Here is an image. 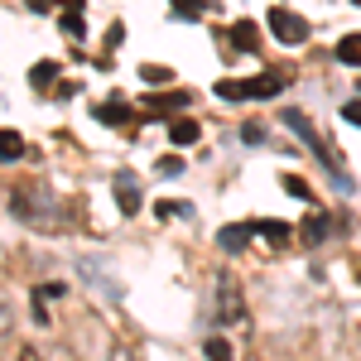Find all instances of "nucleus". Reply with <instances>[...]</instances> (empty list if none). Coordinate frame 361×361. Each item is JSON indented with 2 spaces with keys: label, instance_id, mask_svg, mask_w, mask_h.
Here are the masks:
<instances>
[{
  "label": "nucleus",
  "instance_id": "24",
  "mask_svg": "<svg viewBox=\"0 0 361 361\" xmlns=\"http://www.w3.org/2000/svg\"><path fill=\"white\" fill-rule=\"evenodd\" d=\"M29 10H49V0H25Z\"/></svg>",
  "mask_w": 361,
  "mask_h": 361
},
{
  "label": "nucleus",
  "instance_id": "2",
  "mask_svg": "<svg viewBox=\"0 0 361 361\" xmlns=\"http://www.w3.org/2000/svg\"><path fill=\"white\" fill-rule=\"evenodd\" d=\"M279 87H284V73H255L241 82V102H270L279 97Z\"/></svg>",
  "mask_w": 361,
  "mask_h": 361
},
{
  "label": "nucleus",
  "instance_id": "8",
  "mask_svg": "<svg viewBox=\"0 0 361 361\" xmlns=\"http://www.w3.org/2000/svg\"><path fill=\"white\" fill-rule=\"evenodd\" d=\"M337 63H352V68H361V34L337 39Z\"/></svg>",
  "mask_w": 361,
  "mask_h": 361
},
{
  "label": "nucleus",
  "instance_id": "11",
  "mask_svg": "<svg viewBox=\"0 0 361 361\" xmlns=\"http://www.w3.org/2000/svg\"><path fill=\"white\" fill-rule=\"evenodd\" d=\"M20 154H25V140L15 130H0V159H20Z\"/></svg>",
  "mask_w": 361,
  "mask_h": 361
},
{
  "label": "nucleus",
  "instance_id": "1",
  "mask_svg": "<svg viewBox=\"0 0 361 361\" xmlns=\"http://www.w3.org/2000/svg\"><path fill=\"white\" fill-rule=\"evenodd\" d=\"M265 20H270V29H275L279 44H304V39H308V20H299L294 10H279V5H275Z\"/></svg>",
  "mask_w": 361,
  "mask_h": 361
},
{
  "label": "nucleus",
  "instance_id": "6",
  "mask_svg": "<svg viewBox=\"0 0 361 361\" xmlns=\"http://www.w3.org/2000/svg\"><path fill=\"white\" fill-rule=\"evenodd\" d=\"M178 106H188V92H183V87L159 92V97H149V102H145V111H154V116H169V111H178Z\"/></svg>",
  "mask_w": 361,
  "mask_h": 361
},
{
  "label": "nucleus",
  "instance_id": "23",
  "mask_svg": "<svg viewBox=\"0 0 361 361\" xmlns=\"http://www.w3.org/2000/svg\"><path fill=\"white\" fill-rule=\"evenodd\" d=\"M241 140H246V145H255V140H265V130H260V126H246V130H241Z\"/></svg>",
  "mask_w": 361,
  "mask_h": 361
},
{
  "label": "nucleus",
  "instance_id": "21",
  "mask_svg": "<svg viewBox=\"0 0 361 361\" xmlns=\"http://www.w3.org/2000/svg\"><path fill=\"white\" fill-rule=\"evenodd\" d=\"M342 121H347V126H361V97H357V102H347V106H342Z\"/></svg>",
  "mask_w": 361,
  "mask_h": 361
},
{
  "label": "nucleus",
  "instance_id": "5",
  "mask_svg": "<svg viewBox=\"0 0 361 361\" xmlns=\"http://www.w3.org/2000/svg\"><path fill=\"white\" fill-rule=\"evenodd\" d=\"M250 236H255V222H236V226H222V231H217L222 250H231V255H236V250H246Z\"/></svg>",
  "mask_w": 361,
  "mask_h": 361
},
{
  "label": "nucleus",
  "instance_id": "16",
  "mask_svg": "<svg viewBox=\"0 0 361 361\" xmlns=\"http://www.w3.org/2000/svg\"><path fill=\"white\" fill-rule=\"evenodd\" d=\"M173 73L169 68H159V63H149V68H140V82H169Z\"/></svg>",
  "mask_w": 361,
  "mask_h": 361
},
{
  "label": "nucleus",
  "instance_id": "10",
  "mask_svg": "<svg viewBox=\"0 0 361 361\" xmlns=\"http://www.w3.org/2000/svg\"><path fill=\"white\" fill-rule=\"evenodd\" d=\"M279 183H284V193H289V197H299V202H313V188H308L299 173H284Z\"/></svg>",
  "mask_w": 361,
  "mask_h": 361
},
{
  "label": "nucleus",
  "instance_id": "4",
  "mask_svg": "<svg viewBox=\"0 0 361 361\" xmlns=\"http://www.w3.org/2000/svg\"><path fill=\"white\" fill-rule=\"evenodd\" d=\"M226 39L236 44V54H255V49H260V29H255V20H236Z\"/></svg>",
  "mask_w": 361,
  "mask_h": 361
},
{
  "label": "nucleus",
  "instance_id": "9",
  "mask_svg": "<svg viewBox=\"0 0 361 361\" xmlns=\"http://www.w3.org/2000/svg\"><path fill=\"white\" fill-rule=\"evenodd\" d=\"M197 135H202V130H197L193 121H183V116L169 126V140H173V145H197Z\"/></svg>",
  "mask_w": 361,
  "mask_h": 361
},
{
  "label": "nucleus",
  "instance_id": "18",
  "mask_svg": "<svg viewBox=\"0 0 361 361\" xmlns=\"http://www.w3.org/2000/svg\"><path fill=\"white\" fill-rule=\"evenodd\" d=\"M169 5H173L183 20H197V15H202V0H169Z\"/></svg>",
  "mask_w": 361,
  "mask_h": 361
},
{
  "label": "nucleus",
  "instance_id": "19",
  "mask_svg": "<svg viewBox=\"0 0 361 361\" xmlns=\"http://www.w3.org/2000/svg\"><path fill=\"white\" fill-rule=\"evenodd\" d=\"M159 173H164V178L183 173V159H178V154H164V159H159Z\"/></svg>",
  "mask_w": 361,
  "mask_h": 361
},
{
  "label": "nucleus",
  "instance_id": "13",
  "mask_svg": "<svg viewBox=\"0 0 361 361\" xmlns=\"http://www.w3.org/2000/svg\"><path fill=\"white\" fill-rule=\"evenodd\" d=\"M323 236H328V217H323V212H313V217H308V226H304V241H308V246H318Z\"/></svg>",
  "mask_w": 361,
  "mask_h": 361
},
{
  "label": "nucleus",
  "instance_id": "17",
  "mask_svg": "<svg viewBox=\"0 0 361 361\" xmlns=\"http://www.w3.org/2000/svg\"><path fill=\"white\" fill-rule=\"evenodd\" d=\"M159 217H188V202H178V197H164V202H159Z\"/></svg>",
  "mask_w": 361,
  "mask_h": 361
},
{
  "label": "nucleus",
  "instance_id": "25",
  "mask_svg": "<svg viewBox=\"0 0 361 361\" xmlns=\"http://www.w3.org/2000/svg\"><path fill=\"white\" fill-rule=\"evenodd\" d=\"M68 5H73V10H82V0H68Z\"/></svg>",
  "mask_w": 361,
  "mask_h": 361
},
{
  "label": "nucleus",
  "instance_id": "12",
  "mask_svg": "<svg viewBox=\"0 0 361 361\" xmlns=\"http://www.w3.org/2000/svg\"><path fill=\"white\" fill-rule=\"evenodd\" d=\"M97 121H106V126H126V121H130V106H121V102L97 106Z\"/></svg>",
  "mask_w": 361,
  "mask_h": 361
},
{
  "label": "nucleus",
  "instance_id": "20",
  "mask_svg": "<svg viewBox=\"0 0 361 361\" xmlns=\"http://www.w3.org/2000/svg\"><path fill=\"white\" fill-rule=\"evenodd\" d=\"M217 97H226V102H241V82H231V78H226V82H217Z\"/></svg>",
  "mask_w": 361,
  "mask_h": 361
},
{
  "label": "nucleus",
  "instance_id": "7",
  "mask_svg": "<svg viewBox=\"0 0 361 361\" xmlns=\"http://www.w3.org/2000/svg\"><path fill=\"white\" fill-rule=\"evenodd\" d=\"M255 236H265L270 246H284V241L294 236V226H289V222H275V217H265V222H255Z\"/></svg>",
  "mask_w": 361,
  "mask_h": 361
},
{
  "label": "nucleus",
  "instance_id": "3",
  "mask_svg": "<svg viewBox=\"0 0 361 361\" xmlns=\"http://www.w3.org/2000/svg\"><path fill=\"white\" fill-rule=\"evenodd\" d=\"M116 197H121V212H126V217L140 212V188H135V173H130V169L116 173Z\"/></svg>",
  "mask_w": 361,
  "mask_h": 361
},
{
  "label": "nucleus",
  "instance_id": "15",
  "mask_svg": "<svg viewBox=\"0 0 361 361\" xmlns=\"http://www.w3.org/2000/svg\"><path fill=\"white\" fill-rule=\"evenodd\" d=\"M54 78H58V63H39V68L29 73V82H34V87H49Z\"/></svg>",
  "mask_w": 361,
  "mask_h": 361
},
{
  "label": "nucleus",
  "instance_id": "22",
  "mask_svg": "<svg viewBox=\"0 0 361 361\" xmlns=\"http://www.w3.org/2000/svg\"><path fill=\"white\" fill-rule=\"evenodd\" d=\"M207 357H231V347H226L222 337H212V342H207Z\"/></svg>",
  "mask_w": 361,
  "mask_h": 361
},
{
  "label": "nucleus",
  "instance_id": "14",
  "mask_svg": "<svg viewBox=\"0 0 361 361\" xmlns=\"http://www.w3.org/2000/svg\"><path fill=\"white\" fill-rule=\"evenodd\" d=\"M58 25H63V34H73V39H82V15H78V10H63V20H58Z\"/></svg>",
  "mask_w": 361,
  "mask_h": 361
}]
</instances>
